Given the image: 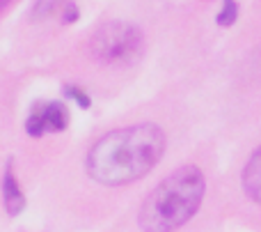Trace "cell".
<instances>
[{"mask_svg":"<svg viewBox=\"0 0 261 232\" xmlns=\"http://www.w3.org/2000/svg\"><path fill=\"white\" fill-rule=\"evenodd\" d=\"M165 150V131L153 122H138L101 136L87 152L85 170L103 187H124L151 173Z\"/></svg>","mask_w":261,"mask_h":232,"instance_id":"6da1fadb","label":"cell"},{"mask_svg":"<svg viewBox=\"0 0 261 232\" xmlns=\"http://www.w3.org/2000/svg\"><path fill=\"white\" fill-rule=\"evenodd\" d=\"M208 200V175L202 166L186 164L172 170L149 191L138 210L142 232H184L204 212Z\"/></svg>","mask_w":261,"mask_h":232,"instance_id":"7a4b0ae2","label":"cell"},{"mask_svg":"<svg viewBox=\"0 0 261 232\" xmlns=\"http://www.w3.org/2000/svg\"><path fill=\"white\" fill-rule=\"evenodd\" d=\"M142 30L126 21L103 23L90 39L92 58L101 64H110V67H128L142 55Z\"/></svg>","mask_w":261,"mask_h":232,"instance_id":"3957f363","label":"cell"},{"mask_svg":"<svg viewBox=\"0 0 261 232\" xmlns=\"http://www.w3.org/2000/svg\"><path fill=\"white\" fill-rule=\"evenodd\" d=\"M236 216L250 228L261 230V143L236 173Z\"/></svg>","mask_w":261,"mask_h":232,"instance_id":"277c9868","label":"cell"},{"mask_svg":"<svg viewBox=\"0 0 261 232\" xmlns=\"http://www.w3.org/2000/svg\"><path fill=\"white\" fill-rule=\"evenodd\" d=\"M69 124V110L62 101H39L32 108L25 122V131L32 138H41L44 133L64 131Z\"/></svg>","mask_w":261,"mask_h":232,"instance_id":"5b68a950","label":"cell"},{"mask_svg":"<svg viewBox=\"0 0 261 232\" xmlns=\"http://www.w3.org/2000/svg\"><path fill=\"white\" fill-rule=\"evenodd\" d=\"M3 205L9 216L21 214L23 207H25V196H23L21 184H18L16 175H14L12 164H7L5 175H3Z\"/></svg>","mask_w":261,"mask_h":232,"instance_id":"8992f818","label":"cell"},{"mask_svg":"<svg viewBox=\"0 0 261 232\" xmlns=\"http://www.w3.org/2000/svg\"><path fill=\"white\" fill-rule=\"evenodd\" d=\"M69 0H35L32 3V21H46L53 14H58L62 7H67Z\"/></svg>","mask_w":261,"mask_h":232,"instance_id":"52a82bcc","label":"cell"},{"mask_svg":"<svg viewBox=\"0 0 261 232\" xmlns=\"http://www.w3.org/2000/svg\"><path fill=\"white\" fill-rule=\"evenodd\" d=\"M236 16H239V5H236V0H222V9H220V14H218V23H220L222 28H229L231 23L236 21Z\"/></svg>","mask_w":261,"mask_h":232,"instance_id":"ba28073f","label":"cell"},{"mask_svg":"<svg viewBox=\"0 0 261 232\" xmlns=\"http://www.w3.org/2000/svg\"><path fill=\"white\" fill-rule=\"evenodd\" d=\"M67 97L69 99H73L81 108H90V97L85 95V92L81 90V87H76V85H71V87H67Z\"/></svg>","mask_w":261,"mask_h":232,"instance_id":"9c48e42d","label":"cell"},{"mask_svg":"<svg viewBox=\"0 0 261 232\" xmlns=\"http://www.w3.org/2000/svg\"><path fill=\"white\" fill-rule=\"evenodd\" d=\"M78 18V7L76 5H67V14H64L62 23H73Z\"/></svg>","mask_w":261,"mask_h":232,"instance_id":"30bf717a","label":"cell"},{"mask_svg":"<svg viewBox=\"0 0 261 232\" xmlns=\"http://www.w3.org/2000/svg\"><path fill=\"white\" fill-rule=\"evenodd\" d=\"M12 3H14V0H0V14H3L5 9H7L9 5H12Z\"/></svg>","mask_w":261,"mask_h":232,"instance_id":"8fae6325","label":"cell"}]
</instances>
